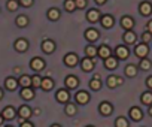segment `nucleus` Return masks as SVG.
<instances>
[{
    "label": "nucleus",
    "instance_id": "1",
    "mask_svg": "<svg viewBox=\"0 0 152 127\" xmlns=\"http://www.w3.org/2000/svg\"><path fill=\"white\" fill-rule=\"evenodd\" d=\"M64 65H66V66H69V68L76 66V65H78V55L73 54V52L67 54V55L64 57Z\"/></svg>",
    "mask_w": 152,
    "mask_h": 127
},
{
    "label": "nucleus",
    "instance_id": "2",
    "mask_svg": "<svg viewBox=\"0 0 152 127\" xmlns=\"http://www.w3.org/2000/svg\"><path fill=\"white\" fill-rule=\"evenodd\" d=\"M14 46H15V49H17L18 52H24V51H27V49H28V42H27L26 39L20 37V39H17V40H15Z\"/></svg>",
    "mask_w": 152,
    "mask_h": 127
},
{
    "label": "nucleus",
    "instance_id": "3",
    "mask_svg": "<svg viewBox=\"0 0 152 127\" xmlns=\"http://www.w3.org/2000/svg\"><path fill=\"white\" fill-rule=\"evenodd\" d=\"M42 51L46 52V54L54 52V51H55V43H54V40H51V39H45V40L42 42Z\"/></svg>",
    "mask_w": 152,
    "mask_h": 127
},
{
    "label": "nucleus",
    "instance_id": "4",
    "mask_svg": "<svg viewBox=\"0 0 152 127\" xmlns=\"http://www.w3.org/2000/svg\"><path fill=\"white\" fill-rule=\"evenodd\" d=\"M30 68L33 69V70H42L43 68H45V61L42 60V58H33L31 60V63H30Z\"/></svg>",
    "mask_w": 152,
    "mask_h": 127
},
{
    "label": "nucleus",
    "instance_id": "5",
    "mask_svg": "<svg viewBox=\"0 0 152 127\" xmlns=\"http://www.w3.org/2000/svg\"><path fill=\"white\" fill-rule=\"evenodd\" d=\"M139 11H140L142 15L148 17V15H151V12H152V5H151L149 2H142L140 6H139Z\"/></svg>",
    "mask_w": 152,
    "mask_h": 127
},
{
    "label": "nucleus",
    "instance_id": "6",
    "mask_svg": "<svg viewBox=\"0 0 152 127\" xmlns=\"http://www.w3.org/2000/svg\"><path fill=\"white\" fill-rule=\"evenodd\" d=\"M134 52H136L137 57H140V60H142V58H146V55H148V46H146L145 43H140V45L136 46Z\"/></svg>",
    "mask_w": 152,
    "mask_h": 127
},
{
    "label": "nucleus",
    "instance_id": "7",
    "mask_svg": "<svg viewBox=\"0 0 152 127\" xmlns=\"http://www.w3.org/2000/svg\"><path fill=\"white\" fill-rule=\"evenodd\" d=\"M121 26L128 32V30H131V29L134 27V20H133L131 17H127V15H125V17H122V20H121Z\"/></svg>",
    "mask_w": 152,
    "mask_h": 127
},
{
    "label": "nucleus",
    "instance_id": "8",
    "mask_svg": "<svg viewBox=\"0 0 152 127\" xmlns=\"http://www.w3.org/2000/svg\"><path fill=\"white\" fill-rule=\"evenodd\" d=\"M87 20H88L90 23H96V21L102 20V18H100V12H99L97 9H91V11H88V14H87Z\"/></svg>",
    "mask_w": 152,
    "mask_h": 127
},
{
    "label": "nucleus",
    "instance_id": "9",
    "mask_svg": "<svg viewBox=\"0 0 152 127\" xmlns=\"http://www.w3.org/2000/svg\"><path fill=\"white\" fill-rule=\"evenodd\" d=\"M113 24H115V20H113L112 15H103L102 17V26L104 29H110Z\"/></svg>",
    "mask_w": 152,
    "mask_h": 127
},
{
    "label": "nucleus",
    "instance_id": "10",
    "mask_svg": "<svg viewBox=\"0 0 152 127\" xmlns=\"http://www.w3.org/2000/svg\"><path fill=\"white\" fill-rule=\"evenodd\" d=\"M85 39L90 40V42L97 40V39H99V32H97L96 29H88V30L85 32Z\"/></svg>",
    "mask_w": 152,
    "mask_h": 127
},
{
    "label": "nucleus",
    "instance_id": "11",
    "mask_svg": "<svg viewBox=\"0 0 152 127\" xmlns=\"http://www.w3.org/2000/svg\"><path fill=\"white\" fill-rule=\"evenodd\" d=\"M76 100H78V103H81V105H87L88 100H90V96H88L87 91H79L78 94H76Z\"/></svg>",
    "mask_w": 152,
    "mask_h": 127
},
{
    "label": "nucleus",
    "instance_id": "12",
    "mask_svg": "<svg viewBox=\"0 0 152 127\" xmlns=\"http://www.w3.org/2000/svg\"><path fill=\"white\" fill-rule=\"evenodd\" d=\"M18 84H20V82H18L15 78H12V76L6 78V81H5V87H6L8 90H11V91H12V90H15V88L18 87Z\"/></svg>",
    "mask_w": 152,
    "mask_h": 127
},
{
    "label": "nucleus",
    "instance_id": "13",
    "mask_svg": "<svg viewBox=\"0 0 152 127\" xmlns=\"http://www.w3.org/2000/svg\"><path fill=\"white\" fill-rule=\"evenodd\" d=\"M18 115H20L23 120H27V118L31 117V109H30L28 106H21V108L18 109Z\"/></svg>",
    "mask_w": 152,
    "mask_h": 127
},
{
    "label": "nucleus",
    "instance_id": "14",
    "mask_svg": "<svg viewBox=\"0 0 152 127\" xmlns=\"http://www.w3.org/2000/svg\"><path fill=\"white\" fill-rule=\"evenodd\" d=\"M94 65H96V61H93L90 57H87V58L82 60V69H84L85 72H90V70L94 68Z\"/></svg>",
    "mask_w": 152,
    "mask_h": 127
},
{
    "label": "nucleus",
    "instance_id": "15",
    "mask_svg": "<svg viewBox=\"0 0 152 127\" xmlns=\"http://www.w3.org/2000/svg\"><path fill=\"white\" fill-rule=\"evenodd\" d=\"M18 82H20V85H21L23 88H28V87H31V78L27 76V75H21L20 79H18Z\"/></svg>",
    "mask_w": 152,
    "mask_h": 127
},
{
    "label": "nucleus",
    "instance_id": "16",
    "mask_svg": "<svg viewBox=\"0 0 152 127\" xmlns=\"http://www.w3.org/2000/svg\"><path fill=\"white\" fill-rule=\"evenodd\" d=\"M21 97H23L24 100H31V99L34 97V90H31L30 87H28V88H23V90H21Z\"/></svg>",
    "mask_w": 152,
    "mask_h": 127
},
{
    "label": "nucleus",
    "instance_id": "17",
    "mask_svg": "<svg viewBox=\"0 0 152 127\" xmlns=\"http://www.w3.org/2000/svg\"><path fill=\"white\" fill-rule=\"evenodd\" d=\"M112 105L109 103V102H103L102 105H100V112L103 114V115H110L112 114Z\"/></svg>",
    "mask_w": 152,
    "mask_h": 127
},
{
    "label": "nucleus",
    "instance_id": "18",
    "mask_svg": "<svg viewBox=\"0 0 152 127\" xmlns=\"http://www.w3.org/2000/svg\"><path fill=\"white\" fill-rule=\"evenodd\" d=\"M2 115H3V118H6V120H12V118L15 117V109H14L12 106H6V108L3 109Z\"/></svg>",
    "mask_w": 152,
    "mask_h": 127
},
{
    "label": "nucleus",
    "instance_id": "19",
    "mask_svg": "<svg viewBox=\"0 0 152 127\" xmlns=\"http://www.w3.org/2000/svg\"><path fill=\"white\" fill-rule=\"evenodd\" d=\"M130 117H131L134 121H139V120H142L143 114H142V111H140L139 108H131V109H130Z\"/></svg>",
    "mask_w": 152,
    "mask_h": 127
},
{
    "label": "nucleus",
    "instance_id": "20",
    "mask_svg": "<svg viewBox=\"0 0 152 127\" xmlns=\"http://www.w3.org/2000/svg\"><path fill=\"white\" fill-rule=\"evenodd\" d=\"M78 84H79V81H78V78H76V76H67L66 78V85L69 88H76V87H78Z\"/></svg>",
    "mask_w": 152,
    "mask_h": 127
},
{
    "label": "nucleus",
    "instance_id": "21",
    "mask_svg": "<svg viewBox=\"0 0 152 127\" xmlns=\"http://www.w3.org/2000/svg\"><path fill=\"white\" fill-rule=\"evenodd\" d=\"M15 24H17L18 27H27V26H28V18H27L26 15H18L17 20H15Z\"/></svg>",
    "mask_w": 152,
    "mask_h": 127
},
{
    "label": "nucleus",
    "instance_id": "22",
    "mask_svg": "<svg viewBox=\"0 0 152 127\" xmlns=\"http://www.w3.org/2000/svg\"><path fill=\"white\" fill-rule=\"evenodd\" d=\"M57 100L58 102H61V103H66L67 100H69V93L66 91V90H58V93H57Z\"/></svg>",
    "mask_w": 152,
    "mask_h": 127
},
{
    "label": "nucleus",
    "instance_id": "23",
    "mask_svg": "<svg viewBox=\"0 0 152 127\" xmlns=\"http://www.w3.org/2000/svg\"><path fill=\"white\" fill-rule=\"evenodd\" d=\"M99 55L102 57V58H109L110 57V49H109V46H106V45H103V46H100L99 48Z\"/></svg>",
    "mask_w": 152,
    "mask_h": 127
},
{
    "label": "nucleus",
    "instance_id": "24",
    "mask_svg": "<svg viewBox=\"0 0 152 127\" xmlns=\"http://www.w3.org/2000/svg\"><path fill=\"white\" fill-rule=\"evenodd\" d=\"M45 91H49L52 87H54V81L51 79V78H43L42 79V85H40Z\"/></svg>",
    "mask_w": 152,
    "mask_h": 127
},
{
    "label": "nucleus",
    "instance_id": "25",
    "mask_svg": "<svg viewBox=\"0 0 152 127\" xmlns=\"http://www.w3.org/2000/svg\"><path fill=\"white\" fill-rule=\"evenodd\" d=\"M48 18H49L51 21H57V20L60 18V11L55 9V8H51V9L48 11Z\"/></svg>",
    "mask_w": 152,
    "mask_h": 127
},
{
    "label": "nucleus",
    "instance_id": "26",
    "mask_svg": "<svg viewBox=\"0 0 152 127\" xmlns=\"http://www.w3.org/2000/svg\"><path fill=\"white\" fill-rule=\"evenodd\" d=\"M104 68L106 69H115L116 68V58H113V57H109V58H106L104 60Z\"/></svg>",
    "mask_w": 152,
    "mask_h": 127
},
{
    "label": "nucleus",
    "instance_id": "27",
    "mask_svg": "<svg viewBox=\"0 0 152 127\" xmlns=\"http://www.w3.org/2000/svg\"><path fill=\"white\" fill-rule=\"evenodd\" d=\"M124 40H125V43H134V42H136V35H134L131 30H128V32H125V35H124Z\"/></svg>",
    "mask_w": 152,
    "mask_h": 127
},
{
    "label": "nucleus",
    "instance_id": "28",
    "mask_svg": "<svg viewBox=\"0 0 152 127\" xmlns=\"http://www.w3.org/2000/svg\"><path fill=\"white\" fill-rule=\"evenodd\" d=\"M116 55H118L121 60H124V58L128 57V49H127L125 46H118V48H116Z\"/></svg>",
    "mask_w": 152,
    "mask_h": 127
},
{
    "label": "nucleus",
    "instance_id": "29",
    "mask_svg": "<svg viewBox=\"0 0 152 127\" xmlns=\"http://www.w3.org/2000/svg\"><path fill=\"white\" fill-rule=\"evenodd\" d=\"M64 8H66L67 12H73L75 9H78V8H76V2H75V0H66V2H64Z\"/></svg>",
    "mask_w": 152,
    "mask_h": 127
},
{
    "label": "nucleus",
    "instance_id": "30",
    "mask_svg": "<svg viewBox=\"0 0 152 127\" xmlns=\"http://www.w3.org/2000/svg\"><path fill=\"white\" fill-rule=\"evenodd\" d=\"M125 75H127V76H130V78L136 76V75H137V68H136V66H133V65H128V66L125 68Z\"/></svg>",
    "mask_w": 152,
    "mask_h": 127
},
{
    "label": "nucleus",
    "instance_id": "31",
    "mask_svg": "<svg viewBox=\"0 0 152 127\" xmlns=\"http://www.w3.org/2000/svg\"><path fill=\"white\" fill-rule=\"evenodd\" d=\"M106 82H107V87L109 88H115L116 85H119L118 84V76H109Z\"/></svg>",
    "mask_w": 152,
    "mask_h": 127
},
{
    "label": "nucleus",
    "instance_id": "32",
    "mask_svg": "<svg viewBox=\"0 0 152 127\" xmlns=\"http://www.w3.org/2000/svg\"><path fill=\"white\" fill-rule=\"evenodd\" d=\"M85 52H87V55L90 57V58H93L96 54H99V49H96V46H93V45H90V46H87V49H85Z\"/></svg>",
    "mask_w": 152,
    "mask_h": 127
},
{
    "label": "nucleus",
    "instance_id": "33",
    "mask_svg": "<svg viewBox=\"0 0 152 127\" xmlns=\"http://www.w3.org/2000/svg\"><path fill=\"white\" fill-rule=\"evenodd\" d=\"M90 87H91V90H94V91L100 90V88H102V82H100V79H94V78H93V81L90 82Z\"/></svg>",
    "mask_w": 152,
    "mask_h": 127
},
{
    "label": "nucleus",
    "instance_id": "34",
    "mask_svg": "<svg viewBox=\"0 0 152 127\" xmlns=\"http://www.w3.org/2000/svg\"><path fill=\"white\" fill-rule=\"evenodd\" d=\"M18 2H17V0H9V2H8V5H6V8L11 11V12H14V11H17L18 9Z\"/></svg>",
    "mask_w": 152,
    "mask_h": 127
},
{
    "label": "nucleus",
    "instance_id": "35",
    "mask_svg": "<svg viewBox=\"0 0 152 127\" xmlns=\"http://www.w3.org/2000/svg\"><path fill=\"white\" fill-rule=\"evenodd\" d=\"M142 102L145 105H151L152 103V94L151 93H143L142 94Z\"/></svg>",
    "mask_w": 152,
    "mask_h": 127
},
{
    "label": "nucleus",
    "instance_id": "36",
    "mask_svg": "<svg viewBox=\"0 0 152 127\" xmlns=\"http://www.w3.org/2000/svg\"><path fill=\"white\" fill-rule=\"evenodd\" d=\"M31 85H33L34 88H36V87H40V85H42V78L37 76V75L31 76Z\"/></svg>",
    "mask_w": 152,
    "mask_h": 127
},
{
    "label": "nucleus",
    "instance_id": "37",
    "mask_svg": "<svg viewBox=\"0 0 152 127\" xmlns=\"http://www.w3.org/2000/svg\"><path fill=\"white\" fill-rule=\"evenodd\" d=\"M66 114H67V115H75V114H76V106H75L73 103H69V105L66 106Z\"/></svg>",
    "mask_w": 152,
    "mask_h": 127
},
{
    "label": "nucleus",
    "instance_id": "38",
    "mask_svg": "<svg viewBox=\"0 0 152 127\" xmlns=\"http://www.w3.org/2000/svg\"><path fill=\"white\" fill-rule=\"evenodd\" d=\"M140 68H142L143 70L151 69V61H149V60H146V58H142V60H140Z\"/></svg>",
    "mask_w": 152,
    "mask_h": 127
},
{
    "label": "nucleus",
    "instance_id": "39",
    "mask_svg": "<svg viewBox=\"0 0 152 127\" xmlns=\"http://www.w3.org/2000/svg\"><path fill=\"white\" fill-rule=\"evenodd\" d=\"M115 126H116V127H128V123H127L125 118H118V120L115 121Z\"/></svg>",
    "mask_w": 152,
    "mask_h": 127
},
{
    "label": "nucleus",
    "instance_id": "40",
    "mask_svg": "<svg viewBox=\"0 0 152 127\" xmlns=\"http://www.w3.org/2000/svg\"><path fill=\"white\" fill-rule=\"evenodd\" d=\"M76 2V8L78 9H84L87 6V0H75Z\"/></svg>",
    "mask_w": 152,
    "mask_h": 127
},
{
    "label": "nucleus",
    "instance_id": "41",
    "mask_svg": "<svg viewBox=\"0 0 152 127\" xmlns=\"http://www.w3.org/2000/svg\"><path fill=\"white\" fill-rule=\"evenodd\" d=\"M151 37H152V35H151L149 32H146V33H143V36H142V40H143V43H146V42H149V40H151Z\"/></svg>",
    "mask_w": 152,
    "mask_h": 127
},
{
    "label": "nucleus",
    "instance_id": "42",
    "mask_svg": "<svg viewBox=\"0 0 152 127\" xmlns=\"http://www.w3.org/2000/svg\"><path fill=\"white\" fill-rule=\"evenodd\" d=\"M20 3H21L23 6H26V8H30V6L33 5V0H20Z\"/></svg>",
    "mask_w": 152,
    "mask_h": 127
},
{
    "label": "nucleus",
    "instance_id": "43",
    "mask_svg": "<svg viewBox=\"0 0 152 127\" xmlns=\"http://www.w3.org/2000/svg\"><path fill=\"white\" fill-rule=\"evenodd\" d=\"M146 85H148L149 88H152V76H149V78L146 79Z\"/></svg>",
    "mask_w": 152,
    "mask_h": 127
},
{
    "label": "nucleus",
    "instance_id": "44",
    "mask_svg": "<svg viewBox=\"0 0 152 127\" xmlns=\"http://www.w3.org/2000/svg\"><path fill=\"white\" fill-rule=\"evenodd\" d=\"M21 127H33V124L28 121H24V123H21Z\"/></svg>",
    "mask_w": 152,
    "mask_h": 127
},
{
    "label": "nucleus",
    "instance_id": "45",
    "mask_svg": "<svg viewBox=\"0 0 152 127\" xmlns=\"http://www.w3.org/2000/svg\"><path fill=\"white\" fill-rule=\"evenodd\" d=\"M148 32H149V33L152 35V20H151V21L148 23Z\"/></svg>",
    "mask_w": 152,
    "mask_h": 127
},
{
    "label": "nucleus",
    "instance_id": "46",
    "mask_svg": "<svg viewBox=\"0 0 152 127\" xmlns=\"http://www.w3.org/2000/svg\"><path fill=\"white\" fill-rule=\"evenodd\" d=\"M14 73H15V75H20V73H21V69H20L18 66H17V68H14Z\"/></svg>",
    "mask_w": 152,
    "mask_h": 127
},
{
    "label": "nucleus",
    "instance_id": "47",
    "mask_svg": "<svg viewBox=\"0 0 152 127\" xmlns=\"http://www.w3.org/2000/svg\"><path fill=\"white\" fill-rule=\"evenodd\" d=\"M96 2H97L99 5H103V3H106V0H96Z\"/></svg>",
    "mask_w": 152,
    "mask_h": 127
},
{
    "label": "nucleus",
    "instance_id": "48",
    "mask_svg": "<svg viewBox=\"0 0 152 127\" xmlns=\"http://www.w3.org/2000/svg\"><path fill=\"white\" fill-rule=\"evenodd\" d=\"M39 114H40V109L36 108V109H34V115H39Z\"/></svg>",
    "mask_w": 152,
    "mask_h": 127
},
{
    "label": "nucleus",
    "instance_id": "49",
    "mask_svg": "<svg viewBox=\"0 0 152 127\" xmlns=\"http://www.w3.org/2000/svg\"><path fill=\"white\" fill-rule=\"evenodd\" d=\"M122 82H124V81H122V78H119V76H118V84H119V85H121V84H122Z\"/></svg>",
    "mask_w": 152,
    "mask_h": 127
},
{
    "label": "nucleus",
    "instance_id": "50",
    "mask_svg": "<svg viewBox=\"0 0 152 127\" xmlns=\"http://www.w3.org/2000/svg\"><path fill=\"white\" fill-rule=\"evenodd\" d=\"M2 123H3V115L0 114V126H2Z\"/></svg>",
    "mask_w": 152,
    "mask_h": 127
},
{
    "label": "nucleus",
    "instance_id": "51",
    "mask_svg": "<svg viewBox=\"0 0 152 127\" xmlns=\"http://www.w3.org/2000/svg\"><path fill=\"white\" fill-rule=\"evenodd\" d=\"M3 97V91H2V88H0V99Z\"/></svg>",
    "mask_w": 152,
    "mask_h": 127
},
{
    "label": "nucleus",
    "instance_id": "52",
    "mask_svg": "<svg viewBox=\"0 0 152 127\" xmlns=\"http://www.w3.org/2000/svg\"><path fill=\"white\" fill-rule=\"evenodd\" d=\"M149 114H151V115H152V106H151V108H149Z\"/></svg>",
    "mask_w": 152,
    "mask_h": 127
},
{
    "label": "nucleus",
    "instance_id": "53",
    "mask_svg": "<svg viewBox=\"0 0 152 127\" xmlns=\"http://www.w3.org/2000/svg\"><path fill=\"white\" fill-rule=\"evenodd\" d=\"M51 127H61V126H58V124H54V126H51Z\"/></svg>",
    "mask_w": 152,
    "mask_h": 127
},
{
    "label": "nucleus",
    "instance_id": "54",
    "mask_svg": "<svg viewBox=\"0 0 152 127\" xmlns=\"http://www.w3.org/2000/svg\"><path fill=\"white\" fill-rule=\"evenodd\" d=\"M6 127H12V126H6Z\"/></svg>",
    "mask_w": 152,
    "mask_h": 127
},
{
    "label": "nucleus",
    "instance_id": "55",
    "mask_svg": "<svg viewBox=\"0 0 152 127\" xmlns=\"http://www.w3.org/2000/svg\"><path fill=\"white\" fill-rule=\"evenodd\" d=\"M88 127H93V126H88Z\"/></svg>",
    "mask_w": 152,
    "mask_h": 127
}]
</instances>
